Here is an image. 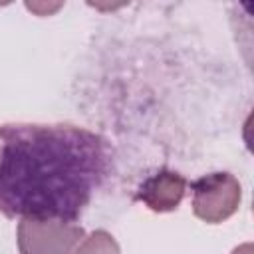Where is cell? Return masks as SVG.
<instances>
[{"mask_svg": "<svg viewBox=\"0 0 254 254\" xmlns=\"http://www.w3.org/2000/svg\"><path fill=\"white\" fill-rule=\"evenodd\" d=\"M107 175V143L83 127H0V212L8 218L75 222Z\"/></svg>", "mask_w": 254, "mask_h": 254, "instance_id": "obj_1", "label": "cell"}, {"mask_svg": "<svg viewBox=\"0 0 254 254\" xmlns=\"http://www.w3.org/2000/svg\"><path fill=\"white\" fill-rule=\"evenodd\" d=\"M192 212L206 224L230 218L242 200V187L230 173H210L190 183Z\"/></svg>", "mask_w": 254, "mask_h": 254, "instance_id": "obj_2", "label": "cell"}, {"mask_svg": "<svg viewBox=\"0 0 254 254\" xmlns=\"http://www.w3.org/2000/svg\"><path fill=\"white\" fill-rule=\"evenodd\" d=\"M83 238V228L69 220L22 218L18 222L20 254H73Z\"/></svg>", "mask_w": 254, "mask_h": 254, "instance_id": "obj_3", "label": "cell"}, {"mask_svg": "<svg viewBox=\"0 0 254 254\" xmlns=\"http://www.w3.org/2000/svg\"><path fill=\"white\" fill-rule=\"evenodd\" d=\"M185 190L187 181L183 175L171 169H161L143 181L137 190V200H141L153 212H171L181 204Z\"/></svg>", "mask_w": 254, "mask_h": 254, "instance_id": "obj_4", "label": "cell"}, {"mask_svg": "<svg viewBox=\"0 0 254 254\" xmlns=\"http://www.w3.org/2000/svg\"><path fill=\"white\" fill-rule=\"evenodd\" d=\"M73 254H121V250L117 240L107 230H93L81 240Z\"/></svg>", "mask_w": 254, "mask_h": 254, "instance_id": "obj_5", "label": "cell"}, {"mask_svg": "<svg viewBox=\"0 0 254 254\" xmlns=\"http://www.w3.org/2000/svg\"><path fill=\"white\" fill-rule=\"evenodd\" d=\"M26 8H30V10L38 12L40 16H46V14L56 12L58 8H62V4H54V6H46V4H26Z\"/></svg>", "mask_w": 254, "mask_h": 254, "instance_id": "obj_6", "label": "cell"}, {"mask_svg": "<svg viewBox=\"0 0 254 254\" xmlns=\"http://www.w3.org/2000/svg\"><path fill=\"white\" fill-rule=\"evenodd\" d=\"M232 254H252V244H250V242H246V244H242V246L234 248V250H232Z\"/></svg>", "mask_w": 254, "mask_h": 254, "instance_id": "obj_7", "label": "cell"}]
</instances>
